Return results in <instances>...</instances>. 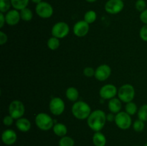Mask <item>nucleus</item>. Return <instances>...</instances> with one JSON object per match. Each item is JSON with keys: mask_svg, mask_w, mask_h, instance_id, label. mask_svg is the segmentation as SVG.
Returning a JSON list of instances; mask_svg holds the SVG:
<instances>
[{"mask_svg": "<svg viewBox=\"0 0 147 146\" xmlns=\"http://www.w3.org/2000/svg\"><path fill=\"white\" fill-rule=\"evenodd\" d=\"M106 121V114L101 110L92 111L87 119V124L94 132H100L104 127Z\"/></svg>", "mask_w": 147, "mask_h": 146, "instance_id": "obj_1", "label": "nucleus"}, {"mask_svg": "<svg viewBox=\"0 0 147 146\" xmlns=\"http://www.w3.org/2000/svg\"><path fill=\"white\" fill-rule=\"evenodd\" d=\"M73 115L78 120H87L88 117L92 113L90 105L86 102L79 100L75 102L71 108Z\"/></svg>", "mask_w": 147, "mask_h": 146, "instance_id": "obj_2", "label": "nucleus"}, {"mask_svg": "<svg viewBox=\"0 0 147 146\" xmlns=\"http://www.w3.org/2000/svg\"><path fill=\"white\" fill-rule=\"evenodd\" d=\"M36 126L42 131H48L53 129L55 125V120L50 115L45 113H40L36 115L34 119Z\"/></svg>", "mask_w": 147, "mask_h": 146, "instance_id": "obj_3", "label": "nucleus"}, {"mask_svg": "<svg viewBox=\"0 0 147 146\" xmlns=\"http://www.w3.org/2000/svg\"><path fill=\"white\" fill-rule=\"evenodd\" d=\"M135 89L130 84H124L118 90V97L122 102L128 103L133 101L135 97Z\"/></svg>", "mask_w": 147, "mask_h": 146, "instance_id": "obj_4", "label": "nucleus"}, {"mask_svg": "<svg viewBox=\"0 0 147 146\" xmlns=\"http://www.w3.org/2000/svg\"><path fill=\"white\" fill-rule=\"evenodd\" d=\"M9 115L14 120H17L23 117L25 113V107L22 102L20 100H13L9 105Z\"/></svg>", "mask_w": 147, "mask_h": 146, "instance_id": "obj_5", "label": "nucleus"}, {"mask_svg": "<svg viewBox=\"0 0 147 146\" xmlns=\"http://www.w3.org/2000/svg\"><path fill=\"white\" fill-rule=\"evenodd\" d=\"M115 123L116 126L121 130H128L132 125L131 117L126 112H119L116 114Z\"/></svg>", "mask_w": 147, "mask_h": 146, "instance_id": "obj_6", "label": "nucleus"}, {"mask_svg": "<svg viewBox=\"0 0 147 146\" xmlns=\"http://www.w3.org/2000/svg\"><path fill=\"white\" fill-rule=\"evenodd\" d=\"M70 32V27L65 21H58L53 26L51 29L52 36L58 39L67 37Z\"/></svg>", "mask_w": 147, "mask_h": 146, "instance_id": "obj_7", "label": "nucleus"}, {"mask_svg": "<svg viewBox=\"0 0 147 146\" xmlns=\"http://www.w3.org/2000/svg\"><path fill=\"white\" fill-rule=\"evenodd\" d=\"M49 109L53 115L60 116L64 113L65 109V104L63 99L55 97L52 98L49 103Z\"/></svg>", "mask_w": 147, "mask_h": 146, "instance_id": "obj_8", "label": "nucleus"}, {"mask_svg": "<svg viewBox=\"0 0 147 146\" xmlns=\"http://www.w3.org/2000/svg\"><path fill=\"white\" fill-rule=\"evenodd\" d=\"M35 12L40 18L48 19L53 16L54 10L50 3L42 1L36 5Z\"/></svg>", "mask_w": 147, "mask_h": 146, "instance_id": "obj_9", "label": "nucleus"}, {"mask_svg": "<svg viewBox=\"0 0 147 146\" xmlns=\"http://www.w3.org/2000/svg\"><path fill=\"white\" fill-rule=\"evenodd\" d=\"M124 8L123 0H109L105 4V10L110 14H117Z\"/></svg>", "mask_w": 147, "mask_h": 146, "instance_id": "obj_10", "label": "nucleus"}, {"mask_svg": "<svg viewBox=\"0 0 147 146\" xmlns=\"http://www.w3.org/2000/svg\"><path fill=\"white\" fill-rule=\"evenodd\" d=\"M99 94L103 100H111L118 94L117 87L113 84H107L102 86L99 90Z\"/></svg>", "mask_w": 147, "mask_h": 146, "instance_id": "obj_11", "label": "nucleus"}, {"mask_svg": "<svg viewBox=\"0 0 147 146\" xmlns=\"http://www.w3.org/2000/svg\"><path fill=\"white\" fill-rule=\"evenodd\" d=\"M111 68L109 65L106 64H100L95 71V78L100 82L107 80L111 74Z\"/></svg>", "mask_w": 147, "mask_h": 146, "instance_id": "obj_12", "label": "nucleus"}, {"mask_svg": "<svg viewBox=\"0 0 147 146\" xmlns=\"http://www.w3.org/2000/svg\"><path fill=\"white\" fill-rule=\"evenodd\" d=\"M90 29V24L85 20H80L73 25V31L78 37H83L86 36Z\"/></svg>", "mask_w": 147, "mask_h": 146, "instance_id": "obj_13", "label": "nucleus"}, {"mask_svg": "<svg viewBox=\"0 0 147 146\" xmlns=\"http://www.w3.org/2000/svg\"><path fill=\"white\" fill-rule=\"evenodd\" d=\"M1 140L6 145H12L17 140V133L11 129L4 130L1 134Z\"/></svg>", "mask_w": 147, "mask_h": 146, "instance_id": "obj_14", "label": "nucleus"}, {"mask_svg": "<svg viewBox=\"0 0 147 146\" xmlns=\"http://www.w3.org/2000/svg\"><path fill=\"white\" fill-rule=\"evenodd\" d=\"M6 24L9 26L17 25L21 19L20 12L17 9H10L5 14Z\"/></svg>", "mask_w": 147, "mask_h": 146, "instance_id": "obj_15", "label": "nucleus"}, {"mask_svg": "<svg viewBox=\"0 0 147 146\" xmlns=\"http://www.w3.org/2000/svg\"><path fill=\"white\" fill-rule=\"evenodd\" d=\"M15 125L16 127L22 133H27V132L30 131L32 127L31 122L27 118L23 117L16 120Z\"/></svg>", "mask_w": 147, "mask_h": 146, "instance_id": "obj_16", "label": "nucleus"}, {"mask_svg": "<svg viewBox=\"0 0 147 146\" xmlns=\"http://www.w3.org/2000/svg\"><path fill=\"white\" fill-rule=\"evenodd\" d=\"M108 107L111 113H113V114H117L119 112H121V101L119 97L118 98L114 97L109 100V103H108Z\"/></svg>", "mask_w": 147, "mask_h": 146, "instance_id": "obj_17", "label": "nucleus"}, {"mask_svg": "<svg viewBox=\"0 0 147 146\" xmlns=\"http://www.w3.org/2000/svg\"><path fill=\"white\" fill-rule=\"evenodd\" d=\"M92 141L95 146H106L107 140L105 135L100 131L95 132L93 135Z\"/></svg>", "mask_w": 147, "mask_h": 146, "instance_id": "obj_18", "label": "nucleus"}, {"mask_svg": "<svg viewBox=\"0 0 147 146\" xmlns=\"http://www.w3.org/2000/svg\"><path fill=\"white\" fill-rule=\"evenodd\" d=\"M53 130L55 135L60 137L67 135V127L65 125L62 123H55L54 126L53 127Z\"/></svg>", "mask_w": 147, "mask_h": 146, "instance_id": "obj_19", "label": "nucleus"}, {"mask_svg": "<svg viewBox=\"0 0 147 146\" xmlns=\"http://www.w3.org/2000/svg\"><path fill=\"white\" fill-rule=\"evenodd\" d=\"M79 91L77 88L74 87H70L66 90L65 96L68 100L71 102L78 101L79 98Z\"/></svg>", "mask_w": 147, "mask_h": 146, "instance_id": "obj_20", "label": "nucleus"}, {"mask_svg": "<svg viewBox=\"0 0 147 146\" xmlns=\"http://www.w3.org/2000/svg\"><path fill=\"white\" fill-rule=\"evenodd\" d=\"M30 0H11V7L18 11H21L24 8H27Z\"/></svg>", "mask_w": 147, "mask_h": 146, "instance_id": "obj_21", "label": "nucleus"}, {"mask_svg": "<svg viewBox=\"0 0 147 146\" xmlns=\"http://www.w3.org/2000/svg\"><path fill=\"white\" fill-rule=\"evenodd\" d=\"M47 47H48L50 50H57L60 45V39L52 36V37H50V38L48 39V40H47Z\"/></svg>", "mask_w": 147, "mask_h": 146, "instance_id": "obj_22", "label": "nucleus"}, {"mask_svg": "<svg viewBox=\"0 0 147 146\" xmlns=\"http://www.w3.org/2000/svg\"><path fill=\"white\" fill-rule=\"evenodd\" d=\"M21 19L24 21H30L33 18V12L30 9L24 8L20 11Z\"/></svg>", "mask_w": 147, "mask_h": 146, "instance_id": "obj_23", "label": "nucleus"}, {"mask_svg": "<svg viewBox=\"0 0 147 146\" xmlns=\"http://www.w3.org/2000/svg\"><path fill=\"white\" fill-rule=\"evenodd\" d=\"M96 19H97V14H96V11H93V10H89L85 13L83 20H85L86 22L90 24L94 23Z\"/></svg>", "mask_w": 147, "mask_h": 146, "instance_id": "obj_24", "label": "nucleus"}, {"mask_svg": "<svg viewBox=\"0 0 147 146\" xmlns=\"http://www.w3.org/2000/svg\"><path fill=\"white\" fill-rule=\"evenodd\" d=\"M138 107L135 102L133 101L130 102L126 103V106H125V112L128 113L129 115H134L136 113H138Z\"/></svg>", "mask_w": 147, "mask_h": 146, "instance_id": "obj_25", "label": "nucleus"}, {"mask_svg": "<svg viewBox=\"0 0 147 146\" xmlns=\"http://www.w3.org/2000/svg\"><path fill=\"white\" fill-rule=\"evenodd\" d=\"M58 145L59 146H74L75 140L73 137L65 135L60 137Z\"/></svg>", "mask_w": 147, "mask_h": 146, "instance_id": "obj_26", "label": "nucleus"}, {"mask_svg": "<svg viewBox=\"0 0 147 146\" xmlns=\"http://www.w3.org/2000/svg\"><path fill=\"white\" fill-rule=\"evenodd\" d=\"M138 118L144 122H147V104L141 106L138 110Z\"/></svg>", "mask_w": 147, "mask_h": 146, "instance_id": "obj_27", "label": "nucleus"}, {"mask_svg": "<svg viewBox=\"0 0 147 146\" xmlns=\"http://www.w3.org/2000/svg\"><path fill=\"white\" fill-rule=\"evenodd\" d=\"M11 7V0H0V11L6 14Z\"/></svg>", "mask_w": 147, "mask_h": 146, "instance_id": "obj_28", "label": "nucleus"}, {"mask_svg": "<svg viewBox=\"0 0 147 146\" xmlns=\"http://www.w3.org/2000/svg\"><path fill=\"white\" fill-rule=\"evenodd\" d=\"M132 125H133V129L134 130V131L137 132V133H141L145 128L144 122L139 120V119L135 120L133 124H132Z\"/></svg>", "mask_w": 147, "mask_h": 146, "instance_id": "obj_29", "label": "nucleus"}, {"mask_svg": "<svg viewBox=\"0 0 147 146\" xmlns=\"http://www.w3.org/2000/svg\"><path fill=\"white\" fill-rule=\"evenodd\" d=\"M135 7L137 11L142 12L146 9V3L144 0H137L135 4Z\"/></svg>", "mask_w": 147, "mask_h": 146, "instance_id": "obj_30", "label": "nucleus"}, {"mask_svg": "<svg viewBox=\"0 0 147 146\" xmlns=\"http://www.w3.org/2000/svg\"><path fill=\"white\" fill-rule=\"evenodd\" d=\"M139 37L143 41L147 42V24H144L139 31Z\"/></svg>", "mask_w": 147, "mask_h": 146, "instance_id": "obj_31", "label": "nucleus"}, {"mask_svg": "<svg viewBox=\"0 0 147 146\" xmlns=\"http://www.w3.org/2000/svg\"><path fill=\"white\" fill-rule=\"evenodd\" d=\"M95 71L96 70L91 67H86L83 70V74L87 77H92L95 76Z\"/></svg>", "mask_w": 147, "mask_h": 146, "instance_id": "obj_32", "label": "nucleus"}, {"mask_svg": "<svg viewBox=\"0 0 147 146\" xmlns=\"http://www.w3.org/2000/svg\"><path fill=\"white\" fill-rule=\"evenodd\" d=\"M14 119L11 115H8L3 118V124L5 126H11L14 123Z\"/></svg>", "mask_w": 147, "mask_h": 146, "instance_id": "obj_33", "label": "nucleus"}, {"mask_svg": "<svg viewBox=\"0 0 147 146\" xmlns=\"http://www.w3.org/2000/svg\"><path fill=\"white\" fill-rule=\"evenodd\" d=\"M7 40H8V37H7V34L1 30L0 31V44L4 45L7 42Z\"/></svg>", "mask_w": 147, "mask_h": 146, "instance_id": "obj_34", "label": "nucleus"}, {"mask_svg": "<svg viewBox=\"0 0 147 146\" xmlns=\"http://www.w3.org/2000/svg\"><path fill=\"white\" fill-rule=\"evenodd\" d=\"M139 18H140L141 21L142 23H144V24H147V9H146L142 12H141Z\"/></svg>", "mask_w": 147, "mask_h": 146, "instance_id": "obj_35", "label": "nucleus"}, {"mask_svg": "<svg viewBox=\"0 0 147 146\" xmlns=\"http://www.w3.org/2000/svg\"><path fill=\"white\" fill-rule=\"evenodd\" d=\"M6 24L5 14L4 13H0V28H3L4 24Z\"/></svg>", "mask_w": 147, "mask_h": 146, "instance_id": "obj_36", "label": "nucleus"}, {"mask_svg": "<svg viewBox=\"0 0 147 146\" xmlns=\"http://www.w3.org/2000/svg\"><path fill=\"white\" fill-rule=\"evenodd\" d=\"M115 117H116V114L111 113L106 115V120L108 122H113L115 121Z\"/></svg>", "mask_w": 147, "mask_h": 146, "instance_id": "obj_37", "label": "nucleus"}, {"mask_svg": "<svg viewBox=\"0 0 147 146\" xmlns=\"http://www.w3.org/2000/svg\"><path fill=\"white\" fill-rule=\"evenodd\" d=\"M32 1L33 3H34V4H39V3H40V2H42V0H31Z\"/></svg>", "mask_w": 147, "mask_h": 146, "instance_id": "obj_38", "label": "nucleus"}, {"mask_svg": "<svg viewBox=\"0 0 147 146\" xmlns=\"http://www.w3.org/2000/svg\"><path fill=\"white\" fill-rule=\"evenodd\" d=\"M86 1H88V2L89 3H93V2H96L97 0H86Z\"/></svg>", "mask_w": 147, "mask_h": 146, "instance_id": "obj_39", "label": "nucleus"}, {"mask_svg": "<svg viewBox=\"0 0 147 146\" xmlns=\"http://www.w3.org/2000/svg\"><path fill=\"white\" fill-rule=\"evenodd\" d=\"M144 146H147V143H146V144H145V145H144Z\"/></svg>", "mask_w": 147, "mask_h": 146, "instance_id": "obj_40", "label": "nucleus"}, {"mask_svg": "<svg viewBox=\"0 0 147 146\" xmlns=\"http://www.w3.org/2000/svg\"><path fill=\"white\" fill-rule=\"evenodd\" d=\"M135 146H139V145H135Z\"/></svg>", "mask_w": 147, "mask_h": 146, "instance_id": "obj_41", "label": "nucleus"}, {"mask_svg": "<svg viewBox=\"0 0 147 146\" xmlns=\"http://www.w3.org/2000/svg\"><path fill=\"white\" fill-rule=\"evenodd\" d=\"M123 1H124V0H123Z\"/></svg>", "mask_w": 147, "mask_h": 146, "instance_id": "obj_42", "label": "nucleus"}]
</instances>
